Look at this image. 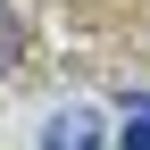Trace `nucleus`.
<instances>
[{
    "label": "nucleus",
    "instance_id": "1",
    "mask_svg": "<svg viewBox=\"0 0 150 150\" xmlns=\"http://www.w3.org/2000/svg\"><path fill=\"white\" fill-rule=\"evenodd\" d=\"M42 150H100V117L92 108H59L42 125Z\"/></svg>",
    "mask_w": 150,
    "mask_h": 150
},
{
    "label": "nucleus",
    "instance_id": "2",
    "mask_svg": "<svg viewBox=\"0 0 150 150\" xmlns=\"http://www.w3.org/2000/svg\"><path fill=\"white\" fill-rule=\"evenodd\" d=\"M125 150H150V92H125Z\"/></svg>",
    "mask_w": 150,
    "mask_h": 150
},
{
    "label": "nucleus",
    "instance_id": "3",
    "mask_svg": "<svg viewBox=\"0 0 150 150\" xmlns=\"http://www.w3.org/2000/svg\"><path fill=\"white\" fill-rule=\"evenodd\" d=\"M17 50H25V25H17V8H0V67H17Z\"/></svg>",
    "mask_w": 150,
    "mask_h": 150
}]
</instances>
